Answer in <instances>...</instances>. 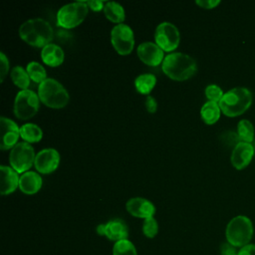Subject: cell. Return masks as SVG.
<instances>
[{
    "label": "cell",
    "mask_w": 255,
    "mask_h": 255,
    "mask_svg": "<svg viewBox=\"0 0 255 255\" xmlns=\"http://www.w3.org/2000/svg\"><path fill=\"white\" fill-rule=\"evenodd\" d=\"M126 208L130 215L142 219L153 217L155 213V207L153 203L142 197L130 198L126 203Z\"/></svg>",
    "instance_id": "2e32d148"
},
{
    "label": "cell",
    "mask_w": 255,
    "mask_h": 255,
    "mask_svg": "<svg viewBox=\"0 0 255 255\" xmlns=\"http://www.w3.org/2000/svg\"><path fill=\"white\" fill-rule=\"evenodd\" d=\"M41 58L46 65L50 67H58L64 62L65 53L60 46L50 43L42 48Z\"/></svg>",
    "instance_id": "d6986e66"
},
{
    "label": "cell",
    "mask_w": 255,
    "mask_h": 255,
    "mask_svg": "<svg viewBox=\"0 0 255 255\" xmlns=\"http://www.w3.org/2000/svg\"><path fill=\"white\" fill-rule=\"evenodd\" d=\"M221 110L218 105V103L214 102H206L200 110V116L203 122L207 125H213L215 124L219 118H220Z\"/></svg>",
    "instance_id": "ffe728a7"
},
{
    "label": "cell",
    "mask_w": 255,
    "mask_h": 255,
    "mask_svg": "<svg viewBox=\"0 0 255 255\" xmlns=\"http://www.w3.org/2000/svg\"><path fill=\"white\" fill-rule=\"evenodd\" d=\"M111 42L115 50L122 56L131 53L134 37L131 28L126 24H118L111 31Z\"/></svg>",
    "instance_id": "9c48e42d"
},
{
    "label": "cell",
    "mask_w": 255,
    "mask_h": 255,
    "mask_svg": "<svg viewBox=\"0 0 255 255\" xmlns=\"http://www.w3.org/2000/svg\"><path fill=\"white\" fill-rule=\"evenodd\" d=\"M11 80L18 88L21 90H27V88L30 85V77L27 73V71L21 67L16 66L11 71Z\"/></svg>",
    "instance_id": "cb8c5ba5"
},
{
    "label": "cell",
    "mask_w": 255,
    "mask_h": 255,
    "mask_svg": "<svg viewBox=\"0 0 255 255\" xmlns=\"http://www.w3.org/2000/svg\"><path fill=\"white\" fill-rule=\"evenodd\" d=\"M196 5L204 9H212L215 8L218 4H220L219 0H197Z\"/></svg>",
    "instance_id": "4dcf8cb0"
},
{
    "label": "cell",
    "mask_w": 255,
    "mask_h": 255,
    "mask_svg": "<svg viewBox=\"0 0 255 255\" xmlns=\"http://www.w3.org/2000/svg\"><path fill=\"white\" fill-rule=\"evenodd\" d=\"M145 108L147 110L148 113L153 114L156 112L157 109V103L155 101V99L151 96H147L145 99Z\"/></svg>",
    "instance_id": "d6a6232c"
},
{
    "label": "cell",
    "mask_w": 255,
    "mask_h": 255,
    "mask_svg": "<svg viewBox=\"0 0 255 255\" xmlns=\"http://www.w3.org/2000/svg\"><path fill=\"white\" fill-rule=\"evenodd\" d=\"M238 255H255V244H247L241 247Z\"/></svg>",
    "instance_id": "e575fe53"
},
{
    "label": "cell",
    "mask_w": 255,
    "mask_h": 255,
    "mask_svg": "<svg viewBox=\"0 0 255 255\" xmlns=\"http://www.w3.org/2000/svg\"><path fill=\"white\" fill-rule=\"evenodd\" d=\"M40 101L52 109H62L67 106L70 100L69 93L64 86L55 79L48 78L38 87Z\"/></svg>",
    "instance_id": "277c9868"
},
{
    "label": "cell",
    "mask_w": 255,
    "mask_h": 255,
    "mask_svg": "<svg viewBox=\"0 0 255 255\" xmlns=\"http://www.w3.org/2000/svg\"><path fill=\"white\" fill-rule=\"evenodd\" d=\"M113 255H137V252L135 246L128 239H124L115 242Z\"/></svg>",
    "instance_id": "4316f807"
},
{
    "label": "cell",
    "mask_w": 255,
    "mask_h": 255,
    "mask_svg": "<svg viewBox=\"0 0 255 255\" xmlns=\"http://www.w3.org/2000/svg\"><path fill=\"white\" fill-rule=\"evenodd\" d=\"M161 69L171 80L181 82L188 80L196 73L197 65L192 57L177 52L164 57Z\"/></svg>",
    "instance_id": "6da1fadb"
},
{
    "label": "cell",
    "mask_w": 255,
    "mask_h": 255,
    "mask_svg": "<svg viewBox=\"0 0 255 255\" xmlns=\"http://www.w3.org/2000/svg\"><path fill=\"white\" fill-rule=\"evenodd\" d=\"M224 93L222 92L221 88L217 85H208L205 88V96L210 102L214 103H219L220 100L222 99Z\"/></svg>",
    "instance_id": "f1b7e54d"
},
{
    "label": "cell",
    "mask_w": 255,
    "mask_h": 255,
    "mask_svg": "<svg viewBox=\"0 0 255 255\" xmlns=\"http://www.w3.org/2000/svg\"><path fill=\"white\" fill-rule=\"evenodd\" d=\"M87 4L89 6V8L91 10H93L94 12H99L101 10H104V2L101 0H91V1H87Z\"/></svg>",
    "instance_id": "836d02e7"
},
{
    "label": "cell",
    "mask_w": 255,
    "mask_h": 255,
    "mask_svg": "<svg viewBox=\"0 0 255 255\" xmlns=\"http://www.w3.org/2000/svg\"><path fill=\"white\" fill-rule=\"evenodd\" d=\"M154 40L155 44L162 51L171 52L179 45V31L175 25L169 22H162L155 29Z\"/></svg>",
    "instance_id": "30bf717a"
},
{
    "label": "cell",
    "mask_w": 255,
    "mask_h": 255,
    "mask_svg": "<svg viewBox=\"0 0 255 255\" xmlns=\"http://www.w3.org/2000/svg\"><path fill=\"white\" fill-rule=\"evenodd\" d=\"M97 232L115 242L128 239V225L124 220L118 218L110 220L106 224H100L97 227Z\"/></svg>",
    "instance_id": "7c38bea8"
},
{
    "label": "cell",
    "mask_w": 255,
    "mask_h": 255,
    "mask_svg": "<svg viewBox=\"0 0 255 255\" xmlns=\"http://www.w3.org/2000/svg\"><path fill=\"white\" fill-rule=\"evenodd\" d=\"M156 84V78L152 74H142L135 78V90L141 95H148Z\"/></svg>",
    "instance_id": "603a6c76"
},
{
    "label": "cell",
    "mask_w": 255,
    "mask_h": 255,
    "mask_svg": "<svg viewBox=\"0 0 255 255\" xmlns=\"http://www.w3.org/2000/svg\"><path fill=\"white\" fill-rule=\"evenodd\" d=\"M221 255H238V251L236 247L227 242L221 245Z\"/></svg>",
    "instance_id": "1f68e13d"
},
{
    "label": "cell",
    "mask_w": 255,
    "mask_h": 255,
    "mask_svg": "<svg viewBox=\"0 0 255 255\" xmlns=\"http://www.w3.org/2000/svg\"><path fill=\"white\" fill-rule=\"evenodd\" d=\"M227 242L234 247H243L249 244L253 236L252 221L244 215H238L232 218L225 230Z\"/></svg>",
    "instance_id": "5b68a950"
},
{
    "label": "cell",
    "mask_w": 255,
    "mask_h": 255,
    "mask_svg": "<svg viewBox=\"0 0 255 255\" xmlns=\"http://www.w3.org/2000/svg\"><path fill=\"white\" fill-rule=\"evenodd\" d=\"M26 71L30 79L35 83H39V85L47 79V73L45 68L38 62L32 61L28 63Z\"/></svg>",
    "instance_id": "484cf974"
},
{
    "label": "cell",
    "mask_w": 255,
    "mask_h": 255,
    "mask_svg": "<svg viewBox=\"0 0 255 255\" xmlns=\"http://www.w3.org/2000/svg\"><path fill=\"white\" fill-rule=\"evenodd\" d=\"M1 187L0 192L2 195H7L15 191L17 186H19L20 177L18 172L12 167L7 165H1Z\"/></svg>",
    "instance_id": "e0dca14e"
},
{
    "label": "cell",
    "mask_w": 255,
    "mask_h": 255,
    "mask_svg": "<svg viewBox=\"0 0 255 255\" xmlns=\"http://www.w3.org/2000/svg\"><path fill=\"white\" fill-rule=\"evenodd\" d=\"M254 152V146L251 143L239 141L231 153L232 165L238 170L245 168L251 162Z\"/></svg>",
    "instance_id": "9a60e30c"
},
{
    "label": "cell",
    "mask_w": 255,
    "mask_h": 255,
    "mask_svg": "<svg viewBox=\"0 0 255 255\" xmlns=\"http://www.w3.org/2000/svg\"><path fill=\"white\" fill-rule=\"evenodd\" d=\"M105 16L112 22L118 24H123L126 18L125 10L123 6L117 2H107L104 7Z\"/></svg>",
    "instance_id": "44dd1931"
},
{
    "label": "cell",
    "mask_w": 255,
    "mask_h": 255,
    "mask_svg": "<svg viewBox=\"0 0 255 255\" xmlns=\"http://www.w3.org/2000/svg\"><path fill=\"white\" fill-rule=\"evenodd\" d=\"M89 6L87 1H77L61 7L57 13V25L64 29L79 26L87 17Z\"/></svg>",
    "instance_id": "8992f818"
},
{
    "label": "cell",
    "mask_w": 255,
    "mask_h": 255,
    "mask_svg": "<svg viewBox=\"0 0 255 255\" xmlns=\"http://www.w3.org/2000/svg\"><path fill=\"white\" fill-rule=\"evenodd\" d=\"M60 163V154L55 148H44L36 154L34 165L40 173L48 174L57 169Z\"/></svg>",
    "instance_id": "8fae6325"
},
{
    "label": "cell",
    "mask_w": 255,
    "mask_h": 255,
    "mask_svg": "<svg viewBox=\"0 0 255 255\" xmlns=\"http://www.w3.org/2000/svg\"><path fill=\"white\" fill-rule=\"evenodd\" d=\"M254 127L248 120H241L237 125V134L240 141L251 143L254 139Z\"/></svg>",
    "instance_id": "d4e9b609"
},
{
    "label": "cell",
    "mask_w": 255,
    "mask_h": 255,
    "mask_svg": "<svg viewBox=\"0 0 255 255\" xmlns=\"http://www.w3.org/2000/svg\"><path fill=\"white\" fill-rule=\"evenodd\" d=\"M142 232L148 238H153L158 232V224L154 217H149L144 219L142 224Z\"/></svg>",
    "instance_id": "83f0119b"
},
{
    "label": "cell",
    "mask_w": 255,
    "mask_h": 255,
    "mask_svg": "<svg viewBox=\"0 0 255 255\" xmlns=\"http://www.w3.org/2000/svg\"><path fill=\"white\" fill-rule=\"evenodd\" d=\"M1 142L0 148L6 150L13 148L17 143V140L20 136V128L17 124L5 117H1Z\"/></svg>",
    "instance_id": "4fadbf2b"
},
{
    "label": "cell",
    "mask_w": 255,
    "mask_h": 255,
    "mask_svg": "<svg viewBox=\"0 0 255 255\" xmlns=\"http://www.w3.org/2000/svg\"><path fill=\"white\" fill-rule=\"evenodd\" d=\"M20 136L28 143L38 142L43 137V131L39 126L28 123L20 128Z\"/></svg>",
    "instance_id": "7402d4cb"
},
{
    "label": "cell",
    "mask_w": 255,
    "mask_h": 255,
    "mask_svg": "<svg viewBox=\"0 0 255 255\" xmlns=\"http://www.w3.org/2000/svg\"><path fill=\"white\" fill-rule=\"evenodd\" d=\"M252 104L251 92L242 87L234 88L224 93L218 103L221 112L230 118L237 117L245 113Z\"/></svg>",
    "instance_id": "3957f363"
},
{
    "label": "cell",
    "mask_w": 255,
    "mask_h": 255,
    "mask_svg": "<svg viewBox=\"0 0 255 255\" xmlns=\"http://www.w3.org/2000/svg\"><path fill=\"white\" fill-rule=\"evenodd\" d=\"M42 177L35 171H26L20 176L19 188L23 193L35 194L42 187Z\"/></svg>",
    "instance_id": "ac0fdd59"
},
{
    "label": "cell",
    "mask_w": 255,
    "mask_h": 255,
    "mask_svg": "<svg viewBox=\"0 0 255 255\" xmlns=\"http://www.w3.org/2000/svg\"><path fill=\"white\" fill-rule=\"evenodd\" d=\"M20 38L34 47H45L54 38V30L50 23L41 18L24 22L19 29Z\"/></svg>",
    "instance_id": "7a4b0ae2"
},
{
    "label": "cell",
    "mask_w": 255,
    "mask_h": 255,
    "mask_svg": "<svg viewBox=\"0 0 255 255\" xmlns=\"http://www.w3.org/2000/svg\"><path fill=\"white\" fill-rule=\"evenodd\" d=\"M39 96L27 89L21 90L15 98L13 112L19 120H29L34 117L39 110Z\"/></svg>",
    "instance_id": "52a82bcc"
},
{
    "label": "cell",
    "mask_w": 255,
    "mask_h": 255,
    "mask_svg": "<svg viewBox=\"0 0 255 255\" xmlns=\"http://www.w3.org/2000/svg\"><path fill=\"white\" fill-rule=\"evenodd\" d=\"M9 70V61L6 55L1 52L0 53V81L3 82Z\"/></svg>",
    "instance_id": "f546056e"
},
{
    "label": "cell",
    "mask_w": 255,
    "mask_h": 255,
    "mask_svg": "<svg viewBox=\"0 0 255 255\" xmlns=\"http://www.w3.org/2000/svg\"><path fill=\"white\" fill-rule=\"evenodd\" d=\"M35 152L32 145L26 141L18 142L10 151L11 167L18 173L26 172L35 162Z\"/></svg>",
    "instance_id": "ba28073f"
},
{
    "label": "cell",
    "mask_w": 255,
    "mask_h": 255,
    "mask_svg": "<svg viewBox=\"0 0 255 255\" xmlns=\"http://www.w3.org/2000/svg\"><path fill=\"white\" fill-rule=\"evenodd\" d=\"M136 53L140 61L147 66H158L164 60L163 51L152 42H143L137 46Z\"/></svg>",
    "instance_id": "5bb4252c"
}]
</instances>
